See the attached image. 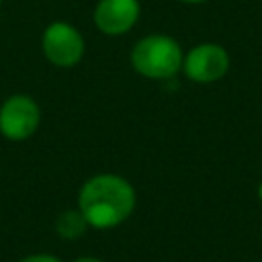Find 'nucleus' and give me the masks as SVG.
<instances>
[{
	"instance_id": "obj_1",
	"label": "nucleus",
	"mask_w": 262,
	"mask_h": 262,
	"mask_svg": "<svg viewBox=\"0 0 262 262\" xmlns=\"http://www.w3.org/2000/svg\"><path fill=\"white\" fill-rule=\"evenodd\" d=\"M76 207L92 229H115L123 225L137 207L131 180L115 172H98L86 178L78 190Z\"/></svg>"
},
{
	"instance_id": "obj_2",
	"label": "nucleus",
	"mask_w": 262,
	"mask_h": 262,
	"mask_svg": "<svg viewBox=\"0 0 262 262\" xmlns=\"http://www.w3.org/2000/svg\"><path fill=\"white\" fill-rule=\"evenodd\" d=\"M182 45L168 33H147L139 37L129 51L131 70L137 76L156 82H166L178 76L182 72Z\"/></svg>"
},
{
	"instance_id": "obj_3",
	"label": "nucleus",
	"mask_w": 262,
	"mask_h": 262,
	"mask_svg": "<svg viewBox=\"0 0 262 262\" xmlns=\"http://www.w3.org/2000/svg\"><path fill=\"white\" fill-rule=\"evenodd\" d=\"M41 53L53 68L72 70L86 55V39L76 25L51 20L41 33Z\"/></svg>"
},
{
	"instance_id": "obj_4",
	"label": "nucleus",
	"mask_w": 262,
	"mask_h": 262,
	"mask_svg": "<svg viewBox=\"0 0 262 262\" xmlns=\"http://www.w3.org/2000/svg\"><path fill=\"white\" fill-rule=\"evenodd\" d=\"M41 125V106L27 92H14L0 102V135L20 143L31 139Z\"/></svg>"
},
{
	"instance_id": "obj_5",
	"label": "nucleus",
	"mask_w": 262,
	"mask_h": 262,
	"mask_svg": "<svg viewBox=\"0 0 262 262\" xmlns=\"http://www.w3.org/2000/svg\"><path fill=\"white\" fill-rule=\"evenodd\" d=\"M231 66V57L221 43L203 41L184 51L182 74L194 84H213L219 82Z\"/></svg>"
},
{
	"instance_id": "obj_6",
	"label": "nucleus",
	"mask_w": 262,
	"mask_h": 262,
	"mask_svg": "<svg viewBox=\"0 0 262 262\" xmlns=\"http://www.w3.org/2000/svg\"><path fill=\"white\" fill-rule=\"evenodd\" d=\"M139 16V0H98L92 10V23L104 37H123L131 33Z\"/></svg>"
},
{
	"instance_id": "obj_7",
	"label": "nucleus",
	"mask_w": 262,
	"mask_h": 262,
	"mask_svg": "<svg viewBox=\"0 0 262 262\" xmlns=\"http://www.w3.org/2000/svg\"><path fill=\"white\" fill-rule=\"evenodd\" d=\"M88 229V223L84 219V215L80 213V209H66L57 215L55 219V233L61 237V239H68V242H74L78 237H82Z\"/></svg>"
},
{
	"instance_id": "obj_8",
	"label": "nucleus",
	"mask_w": 262,
	"mask_h": 262,
	"mask_svg": "<svg viewBox=\"0 0 262 262\" xmlns=\"http://www.w3.org/2000/svg\"><path fill=\"white\" fill-rule=\"evenodd\" d=\"M16 262H61V260L57 256H53V254L39 252V254H29V256H25V258H20Z\"/></svg>"
},
{
	"instance_id": "obj_9",
	"label": "nucleus",
	"mask_w": 262,
	"mask_h": 262,
	"mask_svg": "<svg viewBox=\"0 0 262 262\" xmlns=\"http://www.w3.org/2000/svg\"><path fill=\"white\" fill-rule=\"evenodd\" d=\"M74 262H104L100 258H94V256H82V258H76Z\"/></svg>"
},
{
	"instance_id": "obj_10",
	"label": "nucleus",
	"mask_w": 262,
	"mask_h": 262,
	"mask_svg": "<svg viewBox=\"0 0 262 262\" xmlns=\"http://www.w3.org/2000/svg\"><path fill=\"white\" fill-rule=\"evenodd\" d=\"M178 2H182V4H190V6H196V4H205L207 0H178Z\"/></svg>"
},
{
	"instance_id": "obj_11",
	"label": "nucleus",
	"mask_w": 262,
	"mask_h": 262,
	"mask_svg": "<svg viewBox=\"0 0 262 262\" xmlns=\"http://www.w3.org/2000/svg\"><path fill=\"white\" fill-rule=\"evenodd\" d=\"M258 201H260V205H262V180H260V184H258Z\"/></svg>"
},
{
	"instance_id": "obj_12",
	"label": "nucleus",
	"mask_w": 262,
	"mask_h": 262,
	"mask_svg": "<svg viewBox=\"0 0 262 262\" xmlns=\"http://www.w3.org/2000/svg\"><path fill=\"white\" fill-rule=\"evenodd\" d=\"M2 2H4V0H0V4H2Z\"/></svg>"
}]
</instances>
